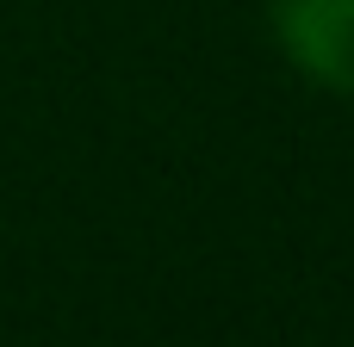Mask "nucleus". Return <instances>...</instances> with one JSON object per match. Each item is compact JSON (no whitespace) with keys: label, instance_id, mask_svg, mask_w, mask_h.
Listing matches in <instances>:
<instances>
[{"label":"nucleus","instance_id":"nucleus-1","mask_svg":"<svg viewBox=\"0 0 354 347\" xmlns=\"http://www.w3.org/2000/svg\"><path fill=\"white\" fill-rule=\"evenodd\" d=\"M268 12L292 68L354 93V0H268Z\"/></svg>","mask_w":354,"mask_h":347}]
</instances>
